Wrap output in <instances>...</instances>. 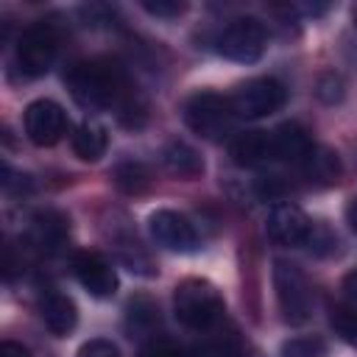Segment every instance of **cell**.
Listing matches in <instances>:
<instances>
[{"instance_id": "24", "label": "cell", "mask_w": 357, "mask_h": 357, "mask_svg": "<svg viewBox=\"0 0 357 357\" xmlns=\"http://www.w3.org/2000/svg\"><path fill=\"white\" fill-rule=\"evenodd\" d=\"M315 95H318L321 103L335 106V103L343 100V95H346V84H343L340 75H335V73H324V75L318 78V84H315Z\"/></svg>"}, {"instance_id": "34", "label": "cell", "mask_w": 357, "mask_h": 357, "mask_svg": "<svg viewBox=\"0 0 357 357\" xmlns=\"http://www.w3.org/2000/svg\"><path fill=\"white\" fill-rule=\"evenodd\" d=\"M354 22H357V6H354Z\"/></svg>"}, {"instance_id": "32", "label": "cell", "mask_w": 357, "mask_h": 357, "mask_svg": "<svg viewBox=\"0 0 357 357\" xmlns=\"http://www.w3.org/2000/svg\"><path fill=\"white\" fill-rule=\"evenodd\" d=\"M346 223H349V229L357 234V195L346 204Z\"/></svg>"}, {"instance_id": "5", "label": "cell", "mask_w": 357, "mask_h": 357, "mask_svg": "<svg viewBox=\"0 0 357 357\" xmlns=\"http://www.w3.org/2000/svg\"><path fill=\"white\" fill-rule=\"evenodd\" d=\"M59 53V31L53 22H33L22 31L17 42V67L22 75H45L53 67V59Z\"/></svg>"}, {"instance_id": "19", "label": "cell", "mask_w": 357, "mask_h": 357, "mask_svg": "<svg viewBox=\"0 0 357 357\" xmlns=\"http://www.w3.org/2000/svg\"><path fill=\"white\" fill-rule=\"evenodd\" d=\"M128 332L131 337H153L156 335V324H159V310L148 301V298H137L128 304Z\"/></svg>"}, {"instance_id": "4", "label": "cell", "mask_w": 357, "mask_h": 357, "mask_svg": "<svg viewBox=\"0 0 357 357\" xmlns=\"http://www.w3.org/2000/svg\"><path fill=\"white\" fill-rule=\"evenodd\" d=\"M273 290L287 324H304L312 315V290L304 273L293 262L287 259L273 262Z\"/></svg>"}, {"instance_id": "20", "label": "cell", "mask_w": 357, "mask_h": 357, "mask_svg": "<svg viewBox=\"0 0 357 357\" xmlns=\"http://www.w3.org/2000/svg\"><path fill=\"white\" fill-rule=\"evenodd\" d=\"M114 184L128 195H139L151 187V173L142 162H120L114 167Z\"/></svg>"}, {"instance_id": "3", "label": "cell", "mask_w": 357, "mask_h": 357, "mask_svg": "<svg viewBox=\"0 0 357 357\" xmlns=\"http://www.w3.org/2000/svg\"><path fill=\"white\" fill-rule=\"evenodd\" d=\"M184 123L190 131L209 142H220L234 131L237 114L231 109V100L218 92H198L184 103Z\"/></svg>"}, {"instance_id": "31", "label": "cell", "mask_w": 357, "mask_h": 357, "mask_svg": "<svg viewBox=\"0 0 357 357\" xmlns=\"http://www.w3.org/2000/svg\"><path fill=\"white\" fill-rule=\"evenodd\" d=\"M0 357H31V351H28L22 343L3 340V346H0Z\"/></svg>"}, {"instance_id": "9", "label": "cell", "mask_w": 357, "mask_h": 357, "mask_svg": "<svg viewBox=\"0 0 357 357\" xmlns=\"http://www.w3.org/2000/svg\"><path fill=\"white\" fill-rule=\"evenodd\" d=\"M25 134L39 148L56 145L67 134L64 109L50 98H39V100L28 103V109H25Z\"/></svg>"}, {"instance_id": "11", "label": "cell", "mask_w": 357, "mask_h": 357, "mask_svg": "<svg viewBox=\"0 0 357 357\" xmlns=\"http://www.w3.org/2000/svg\"><path fill=\"white\" fill-rule=\"evenodd\" d=\"M310 226H312V220L296 204H276L265 220L268 237L279 245H304Z\"/></svg>"}, {"instance_id": "14", "label": "cell", "mask_w": 357, "mask_h": 357, "mask_svg": "<svg viewBox=\"0 0 357 357\" xmlns=\"http://www.w3.org/2000/svg\"><path fill=\"white\" fill-rule=\"evenodd\" d=\"M162 165L170 176L176 178H198L204 176L206 165H204V156L184 139H170L162 151Z\"/></svg>"}, {"instance_id": "8", "label": "cell", "mask_w": 357, "mask_h": 357, "mask_svg": "<svg viewBox=\"0 0 357 357\" xmlns=\"http://www.w3.org/2000/svg\"><path fill=\"white\" fill-rule=\"evenodd\" d=\"M148 231L159 248L173 254H192L201 245L195 226L181 212H173V209H156L148 218Z\"/></svg>"}, {"instance_id": "6", "label": "cell", "mask_w": 357, "mask_h": 357, "mask_svg": "<svg viewBox=\"0 0 357 357\" xmlns=\"http://www.w3.org/2000/svg\"><path fill=\"white\" fill-rule=\"evenodd\" d=\"M268 45V31L259 20L254 17H240L234 22H229L218 39V50L220 56L237 61V64H254L262 59Z\"/></svg>"}, {"instance_id": "7", "label": "cell", "mask_w": 357, "mask_h": 357, "mask_svg": "<svg viewBox=\"0 0 357 357\" xmlns=\"http://www.w3.org/2000/svg\"><path fill=\"white\" fill-rule=\"evenodd\" d=\"M284 86L276 81V78H251L245 84L237 86V92L229 98L231 100V109L237 117H245V120H259V117H268L273 112H279L284 106Z\"/></svg>"}, {"instance_id": "12", "label": "cell", "mask_w": 357, "mask_h": 357, "mask_svg": "<svg viewBox=\"0 0 357 357\" xmlns=\"http://www.w3.org/2000/svg\"><path fill=\"white\" fill-rule=\"evenodd\" d=\"M39 315H42V324L50 335L56 337H64L75 329L78 324V310H75V301L64 293H47L42 301H39Z\"/></svg>"}, {"instance_id": "25", "label": "cell", "mask_w": 357, "mask_h": 357, "mask_svg": "<svg viewBox=\"0 0 357 357\" xmlns=\"http://www.w3.org/2000/svg\"><path fill=\"white\" fill-rule=\"evenodd\" d=\"M335 335H340V340H346L349 346L357 349V315H351L349 310H335L329 318Z\"/></svg>"}, {"instance_id": "10", "label": "cell", "mask_w": 357, "mask_h": 357, "mask_svg": "<svg viewBox=\"0 0 357 357\" xmlns=\"http://www.w3.org/2000/svg\"><path fill=\"white\" fill-rule=\"evenodd\" d=\"M73 273H75L78 284L95 298H109L117 293V284H120L117 271L98 251H78L73 259Z\"/></svg>"}, {"instance_id": "28", "label": "cell", "mask_w": 357, "mask_h": 357, "mask_svg": "<svg viewBox=\"0 0 357 357\" xmlns=\"http://www.w3.org/2000/svg\"><path fill=\"white\" fill-rule=\"evenodd\" d=\"M287 181L282 178V176H262L259 181H257V192L262 195V198H271V201H279V198H284L287 195Z\"/></svg>"}, {"instance_id": "2", "label": "cell", "mask_w": 357, "mask_h": 357, "mask_svg": "<svg viewBox=\"0 0 357 357\" xmlns=\"http://www.w3.org/2000/svg\"><path fill=\"white\" fill-rule=\"evenodd\" d=\"M173 312L178 318V324H184L187 329H209L220 312H223V298L218 293V287L206 279H184L176 284L173 293Z\"/></svg>"}, {"instance_id": "26", "label": "cell", "mask_w": 357, "mask_h": 357, "mask_svg": "<svg viewBox=\"0 0 357 357\" xmlns=\"http://www.w3.org/2000/svg\"><path fill=\"white\" fill-rule=\"evenodd\" d=\"M142 357H187L170 337L165 335H153L142 343Z\"/></svg>"}, {"instance_id": "16", "label": "cell", "mask_w": 357, "mask_h": 357, "mask_svg": "<svg viewBox=\"0 0 357 357\" xmlns=\"http://www.w3.org/2000/svg\"><path fill=\"white\" fill-rule=\"evenodd\" d=\"M231 159L240 167H259L273 159L268 131H243L231 142Z\"/></svg>"}, {"instance_id": "17", "label": "cell", "mask_w": 357, "mask_h": 357, "mask_svg": "<svg viewBox=\"0 0 357 357\" xmlns=\"http://www.w3.org/2000/svg\"><path fill=\"white\" fill-rule=\"evenodd\" d=\"M73 153L81 162H98L106 148H109V134L98 120H84L75 131H73Z\"/></svg>"}, {"instance_id": "13", "label": "cell", "mask_w": 357, "mask_h": 357, "mask_svg": "<svg viewBox=\"0 0 357 357\" xmlns=\"http://www.w3.org/2000/svg\"><path fill=\"white\" fill-rule=\"evenodd\" d=\"M271 151L279 162H301L312 151V139L304 126L298 123H282L271 131Z\"/></svg>"}, {"instance_id": "27", "label": "cell", "mask_w": 357, "mask_h": 357, "mask_svg": "<svg viewBox=\"0 0 357 357\" xmlns=\"http://www.w3.org/2000/svg\"><path fill=\"white\" fill-rule=\"evenodd\" d=\"M142 8L151 14V17H159V20H176L187 11V3H178V0H142Z\"/></svg>"}, {"instance_id": "1", "label": "cell", "mask_w": 357, "mask_h": 357, "mask_svg": "<svg viewBox=\"0 0 357 357\" xmlns=\"http://www.w3.org/2000/svg\"><path fill=\"white\" fill-rule=\"evenodd\" d=\"M67 89L84 109H109L120 100L126 84L117 67L106 61H81L67 73Z\"/></svg>"}, {"instance_id": "33", "label": "cell", "mask_w": 357, "mask_h": 357, "mask_svg": "<svg viewBox=\"0 0 357 357\" xmlns=\"http://www.w3.org/2000/svg\"><path fill=\"white\" fill-rule=\"evenodd\" d=\"M349 59L357 64V45H349Z\"/></svg>"}, {"instance_id": "30", "label": "cell", "mask_w": 357, "mask_h": 357, "mask_svg": "<svg viewBox=\"0 0 357 357\" xmlns=\"http://www.w3.org/2000/svg\"><path fill=\"white\" fill-rule=\"evenodd\" d=\"M343 298H346L349 312L357 315V271H351V273L343 279Z\"/></svg>"}, {"instance_id": "15", "label": "cell", "mask_w": 357, "mask_h": 357, "mask_svg": "<svg viewBox=\"0 0 357 357\" xmlns=\"http://www.w3.org/2000/svg\"><path fill=\"white\" fill-rule=\"evenodd\" d=\"M301 173L315 187H332V184H337L343 167H340V159L332 148L312 145V151L301 159Z\"/></svg>"}, {"instance_id": "23", "label": "cell", "mask_w": 357, "mask_h": 357, "mask_svg": "<svg viewBox=\"0 0 357 357\" xmlns=\"http://www.w3.org/2000/svg\"><path fill=\"white\" fill-rule=\"evenodd\" d=\"M304 245H307L315 257H329V254L337 251V234H332V229L324 226V223H312V226H310V234H307V240H304Z\"/></svg>"}, {"instance_id": "21", "label": "cell", "mask_w": 357, "mask_h": 357, "mask_svg": "<svg viewBox=\"0 0 357 357\" xmlns=\"http://www.w3.org/2000/svg\"><path fill=\"white\" fill-rule=\"evenodd\" d=\"M279 357H326V343L318 335L287 337L279 346Z\"/></svg>"}, {"instance_id": "18", "label": "cell", "mask_w": 357, "mask_h": 357, "mask_svg": "<svg viewBox=\"0 0 357 357\" xmlns=\"http://www.w3.org/2000/svg\"><path fill=\"white\" fill-rule=\"evenodd\" d=\"M67 218L59 212H39L31 220V243L39 251H56L67 240Z\"/></svg>"}, {"instance_id": "29", "label": "cell", "mask_w": 357, "mask_h": 357, "mask_svg": "<svg viewBox=\"0 0 357 357\" xmlns=\"http://www.w3.org/2000/svg\"><path fill=\"white\" fill-rule=\"evenodd\" d=\"M78 357H120V351H117V346L112 340L95 337V340H86L78 349Z\"/></svg>"}, {"instance_id": "22", "label": "cell", "mask_w": 357, "mask_h": 357, "mask_svg": "<svg viewBox=\"0 0 357 357\" xmlns=\"http://www.w3.org/2000/svg\"><path fill=\"white\" fill-rule=\"evenodd\" d=\"M117 254H120V259H123V265L131 271V273H139V276H153L156 271H153V265H151V259H148V254L139 248V243L134 240H128V243H120L117 245Z\"/></svg>"}]
</instances>
